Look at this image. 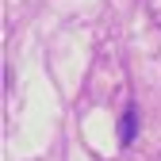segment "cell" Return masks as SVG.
I'll return each instance as SVG.
<instances>
[{
	"mask_svg": "<svg viewBox=\"0 0 161 161\" xmlns=\"http://www.w3.org/2000/svg\"><path fill=\"white\" fill-rule=\"evenodd\" d=\"M138 138V104H127L123 119H119V146H130Z\"/></svg>",
	"mask_w": 161,
	"mask_h": 161,
	"instance_id": "1",
	"label": "cell"
}]
</instances>
